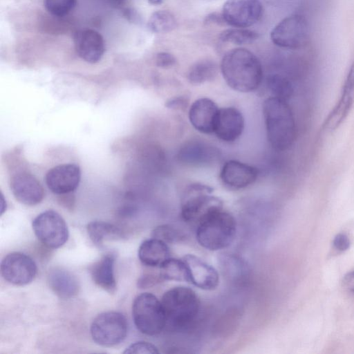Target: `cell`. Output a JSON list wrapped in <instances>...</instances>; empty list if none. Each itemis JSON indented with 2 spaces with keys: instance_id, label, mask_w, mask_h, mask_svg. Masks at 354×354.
<instances>
[{
  "instance_id": "4316f807",
  "label": "cell",
  "mask_w": 354,
  "mask_h": 354,
  "mask_svg": "<svg viewBox=\"0 0 354 354\" xmlns=\"http://www.w3.org/2000/svg\"><path fill=\"white\" fill-rule=\"evenodd\" d=\"M160 275L163 281L189 282V274L183 259L169 258L159 268Z\"/></svg>"
},
{
  "instance_id": "ab89813d",
  "label": "cell",
  "mask_w": 354,
  "mask_h": 354,
  "mask_svg": "<svg viewBox=\"0 0 354 354\" xmlns=\"http://www.w3.org/2000/svg\"><path fill=\"white\" fill-rule=\"evenodd\" d=\"M263 1H266L268 3H270V4L274 5V4L281 3L284 0H263Z\"/></svg>"
},
{
  "instance_id": "f35d334b",
  "label": "cell",
  "mask_w": 354,
  "mask_h": 354,
  "mask_svg": "<svg viewBox=\"0 0 354 354\" xmlns=\"http://www.w3.org/2000/svg\"><path fill=\"white\" fill-rule=\"evenodd\" d=\"M1 214H2L3 213V212L5 211L6 209V202L4 201V198H3V195L1 194Z\"/></svg>"
},
{
  "instance_id": "277c9868",
  "label": "cell",
  "mask_w": 354,
  "mask_h": 354,
  "mask_svg": "<svg viewBox=\"0 0 354 354\" xmlns=\"http://www.w3.org/2000/svg\"><path fill=\"white\" fill-rule=\"evenodd\" d=\"M160 301L165 313L166 326L175 330L189 326L199 312V299L188 287H174L164 293Z\"/></svg>"
},
{
  "instance_id": "4fadbf2b",
  "label": "cell",
  "mask_w": 354,
  "mask_h": 354,
  "mask_svg": "<svg viewBox=\"0 0 354 354\" xmlns=\"http://www.w3.org/2000/svg\"><path fill=\"white\" fill-rule=\"evenodd\" d=\"M81 179V171L75 164H63L50 169L45 180L48 189L56 194H69L77 189Z\"/></svg>"
},
{
  "instance_id": "f546056e",
  "label": "cell",
  "mask_w": 354,
  "mask_h": 354,
  "mask_svg": "<svg viewBox=\"0 0 354 354\" xmlns=\"http://www.w3.org/2000/svg\"><path fill=\"white\" fill-rule=\"evenodd\" d=\"M258 38V34L251 30L235 28L223 31L219 39L225 43L236 45L249 44L253 43Z\"/></svg>"
},
{
  "instance_id": "8992f818",
  "label": "cell",
  "mask_w": 354,
  "mask_h": 354,
  "mask_svg": "<svg viewBox=\"0 0 354 354\" xmlns=\"http://www.w3.org/2000/svg\"><path fill=\"white\" fill-rule=\"evenodd\" d=\"M213 189L201 183L189 185L181 202L180 214L188 223H198L205 216L212 211L223 208V202L212 196Z\"/></svg>"
},
{
  "instance_id": "d6986e66",
  "label": "cell",
  "mask_w": 354,
  "mask_h": 354,
  "mask_svg": "<svg viewBox=\"0 0 354 354\" xmlns=\"http://www.w3.org/2000/svg\"><path fill=\"white\" fill-rule=\"evenodd\" d=\"M219 109L214 101L207 97L196 100L189 110V119L192 125L199 132L212 133L214 129Z\"/></svg>"
},
{
  "instance_id": "7402d4cb",
  "label": "cell",
  "mask_w": 354,
  "mask_h": 354,
  "mask_svg": "<svg viewBox=\"0 0 354 354\" xmlns=\"http://www.w3.org/2000/svg\"><path fill=\"white\" fill-rule=\"evenodd\" d=\"M138 254L141 263L150 268H160L170 258L167 243L155 238L144 241L139 247Z\"/></svg>"
},
{
  "instance_id": "ac0fdd59",
  "label": "cell",
  "mask_w": 354,
  "mask_h": 354,
  "mask_svg": "<svg viewBox=\"0 0 354 354\" xmlns=\"http://www.w3.org/2000/svg\"><path fill=\"white\" fill-rule=\"evenodd\" d=\"M258 176L257 169L237 160H228L221 168L220 178L230 189H239L252 184Z\"/></svg>"
},
{
  "instance_id": "5b68a950",
  "label": "cell",
  "mask_w": 354,
  "mask_h": 354,
  "mask_svg": "<svg viewBox=\"0 0 354 354\" xmlns=\"http://www.w3.org/2000/svg\"><path fill=\"white\" fill-rule=\"evenodd\" d=\"M132 317L137 329L147 335H158L166 326V317L161 301L149 292H143L135 298L132 305Z\"/></svg>"
},
{
  "instance_id": "484cf974",
  "label": "cell",
  "mask_w": 354,
  "mask_h": 354,
  "mask_svg": "<svg viewBox=\"0 0 354 354\" xmlns=\"http://www.w3.org/2000/svg\"><path fill=\"white\" fill-rule=\"evenodd\" d=\"M217 64L209 59L194 63L189 69L187 80L193 84H201L213 80L217 75Z\"/></svg>"
},
{
  "instance_id": "83f0119b",
  "label": "cell",
  "mask_w": 354,
  "mask_h": 354,
  "mask_svg": "<svg viewBox=\"0 0 354 354\" xmlns=\"http://www.w3.org/2000/svg\"><path fill=\"white\" fill-rule=\"evenodd\" d=\"M266 86L272 97L286 101L292 96L293 93L290 81L281 75H270L266 80Z\"/></svg>"
},
{
  "instance_id": "1f68e13d",
  "label": "cell",
  "mask_w": 354,
  "mask_h": 354,
  "mask_svg": "<svg viewBox=\"0 0 354 354\" xmlns=\"http://www.w3.org/2000/svg\"><path fill=\"white\" fill-rule=\"evenodd\" d=\"M151 236L169 243L175 242L179 235L177 230L170 225H161L153 229Z\"/></svg>"
},
{
  "instance_id": "7a4b0ae2",
  "label": "cell",
  "mask_w": 354,
  "mask_h": 354,
  "mask_svg": "<svg viewBox=\"0 0 354 354\" xmlns=\"http://www.w3.org/2000/svg\"><path fill=\"white\" fill-rule=\"evenodd\" d=\"M263 113L272 147L278 151L290 148L296 139L297 130L293 113L286 101L268 97L263 102Z\"/></svg>"
},
{
  "instance_id": "8fae6325",
  "label": "cell",
  "mask_w": 354,
  "mask_h": 354,
  "mask_svg": "<svg viewBox=\"0 0 354 354\" xmlns=\"http://www.w3.org/2000/svg\"><path fill=\"white\" fill-rule=\"evenodd\" d=\"M0 268L4 279L17 286L30 283L37 273V266L33 259L19 252L5 256L1 262Z\"/></svg>"
},
{
  "instance_id": "e575fe53",
  "label": "cell",
  "mask_w": 354,
  "mask_h": 354,
  "mask_svg": "<svg viewBox=\"0 0 354 354\" xmlns=\"http://www.w3.org/2000/svg\"><path fill=\"white\" fill-rule=\"evenodd\" d=\"M163 281L161 278L160 274H146L143 276L140 277L138 280V287L140 288H147L151 286H155L159 282Z\"/></svg>"
},
{
  "instance_id": "ba28073f",
  "label": "cell",
  "mask_w": 354,
  "mask_h": 354,
  "mask_svg": "<svg viewBox=\"0 0 354 354\" xmlns=\"http://www.w3.org/2000/svg\"><path fill=\"white\" fill-rule=\"evenodd\" d=\"M309 25L301 15H291L281 20L270 33L272 41L277 46L297 49L304 47L308 41Z\"/></svg>"
},
{
  "instance_id": "9c48e42d",
  "label": "cell",
  "mask_w": 354,
  "mask_h": 354,
  "mask_svg": "<svg viewBox=\"0 0 354 354\" xmlns=\"http://www.w3.org/2000/svg\"><path fill=\"white\" fill-rule=\"evenodd\" d=\"M32 227L38 239L50 248L62 246L68 239V230L64 219L53 210L39 214L32 221Z\"/></svg>"
},
{
  "instance_id": "ffe728a7",
  "label": "cell",
  "mask_w": 354,
  "mask_h": 354,
  "mask_svg": "<svg viewBox=\"0 0 354 354\" xmlns=\"http://www.w3.org/2000/svg\"><path fill=\"white\" fill-rule=\"evenodd\" d=\"M245 127L242 113L234 107L219 109L214 133L221 140L232 142L242 134Z\"/></svg>"
},
{
  "instance_id": "30bf717a",
  "label": "cell",
  "mask_w": 354,
  "mask_h": 354,
  "mask_svg": "<svg viewBox=\"0 0 354 354\" xmlns=\"http://www.w3.org/2000/svg\"><path fill=\"white\" fill-rule=\"evenodd\" d=\"M263 7L259 0H227L222 10L225 23L235 28H248L261 17Z\"/></svg>"
},
{
  "instance_id": "60d3db41",
  "label": "cell",
  "mask_w": 354,
  "mask_h": 354,
  "mask_svg": "<svg viewBox=\"0 0 354 354\" xmlns=\"http://www.w3.org/2000/svg\"><path fill=\"white\" fill-rule=\"evenodd\" d=\"M164 0H148V1L153 5L160 4Z\"/></svg>"
},
{
  "instance_id": "74e56055",
  "label": "cell",
  "mask_w": 354,
  "mask_h": 354,
  "mask_svg": "<svg viewBox=\"0 0 354 354\" xmlns=\"http://www.w3.org/2000/svg\"><path fill=\"white\" fill-rule=\"evenodd\" d=\"M342 283L348 291L354 293V270L347 272L344 276Z\"/></svg>"
},
{
  "instance_id": "836d02e7",
  "label": "cell",
  "mask_w": 354,
  "mask_h": 354,
  "mask_svg": "<svg viewBox=\"0 0 354 354\" xmlns=\"http://www.w3.org/2000/svg\"><path fill=\"white\" fill-rule=\"evenodd\" d=\"M333 249L339 253L346 251L351 246L349 236L343 232L337 234L332 241Z\"/></svg>"
},
{
  "instance_id": "e0dca14e",
  "label": "cell",
  "mask_w": 354,
  "mask_h": 354,
  "mask_svg": "<svg viewBox=\"0 0 354 354\" xmlns=\"http://www.w3.org/2000/svg\"><path fill=\"white\" fill-rule=\"evenodd\" d=\"M189 274V282L200 289L214 290L218 285L219 277L216 270L194 254L183 257Z\"/></svg>"
},
{
  "instance_id": "8d00e7d4",
  "label": "cell",
  "mask_w": 354,
  "mask_h": 354,
  "mask_svg": "<svg viewBox=\"0 0 354 354\" xmlns=\"http://www.w3.org/2000/svg\"><path fill=\"white\" fill-rule=\"evenodd\" d=\"M189 100L185 96H176L167 100L165 106L171 109H184L187 106Z\"/></svg>"
},
{
  "instance_id": "f1b7e54d",
  "label": "cell",
  "mask_w": 354,
  "mask_h": 354,
  "mask_svg": "<svg viewBox=\"0 0 354 354\" xmlns=\"http://www.w3.org/2000/svg\"><path fill=\"white\" fill-rule=\"evenodd\" d=\"M177 26L174 16L167 10L153 12L148 21L149 28L156 33H166L174 30Z\"/></svg>"
},
{
  "instance_id": "d4e9b609",
  "label": "cell",
  "mask_w": 354,
  "mask_h": 354,
  "mask_svg": "<svg viewBox=\"0 0 354 354\" xmlns=\"http://www.w3.org/2000/svg\"><path fill=\"white\" fill-rule=\"evenodd\" d=\"M219 265L223 276L232 282L241 281L248 274V268L239 256L223 253L219 257Z\"/></svg>"
},
{
  "instance_id": "6da1fadb",
  "label": "cell",
  "mask_w": 354,
  "mask_h": 354,
  "mask_svg": "<svg viewBox=\"0 0 354 354\" xmlns=\"http://www.w3.org/2000/svg\"><path fill=\"white\" fill-rule=\"evenodd\" d=\"M221 71L227 85L242 93L255 91L263 80V69L259 59L250 50L238 48L223 56Z\"/></svg>"
},
{
  "instance_id": "3957f363",
  "label": "cell",
  "mask_w": 354,
  "mask_h": 354,
  "mask_svg": "<svg viewBox=\"0 0 354 354\" xmlns=\"http://www.w3.org/2000/svg\"><path fill=\"white\" fill-rule=\"evenodd\" d=\"M196 239L204 248L216 251L225 248L234 241L236 222L234 216L223 208L205 216L198 223Z\"/></svg>"
},
{
  "instance_id": "2e32d148",
  "label": "cell",
  "mask_w": 354,
  "mask_h": 354,
  "mask_svg": "<svg viewBox=\"0 0 354 354\" xmlns=\"http://www.w3.org/2000/svg\"><path fill=\"white\" fill-rule=\"evenodd\" d=\"M220 156L214 146L203 141L193 140L185 143L179 149L177 158L180 162L194 167L211 165Z\"/></svg>"
},
{
  "instance_id": "52a82bcc",
  "label": "cell",
  "mask_w": 354,
  "mask_h": 354,
  "mask_svg": "<svg viewBox=\"0 0 354 354\" xmlns=\"http://www.w3.org/2000/svg\"><path fill=\"white\" fill-rule=\"evenodd\" d=\"M90 331L96 344L102 346H113L126 338L128 323L125 316L120 312H104L94 319Z\"/></svg>"
},
{
  "instance_id": "4dcf8cb0",
  "label": "cell",
  "mask_w": 354,
  "mask_h": 354,
  "mask_svg": "<svg viewBox=\"0 0 354 354\" xmlns=\"http://www.w3.org/2000/svg\"><path fill=\"white\" fill-rule=\"evenodd\" d=\"M76 3L77 0H44L46 10L57 17L68 15L75 8Z\"/></svg>"
},
{
  "instance_id": "603a6c76",
  "label": "cell",
  "mask_w": 354,
  "mask_h": 354,
  "mask_svg": "<svg viewBox=\"0 0 354 354\" xmlns=\"http://www.w3.org/2000/svg\"><path fill=\"white\" fill-rule=\"evenodd\" d=\"M48 279L52 290L62 299L71 298L78 292L80 286L77 278L65 269H52Z\"/></svg>"
},
{
  "instance_id": "9a60e30c",
  "label": "cell",
  "mask_w": 354,
  "mask_h": 354,
  "mask_svg": "<svg viewBox=\"0 0 354 354\" xmlns=\"http://www.w3.org/2000/svg\"><path fill=\"white\" fill-rule=\"evenodd\" d=\"M73 42L78 56L88 63L95 64L99 62L105 51L103 37L93 29L77 31L74 35Z\"/></svg>"
},
{
  "instance_id": "d590c367",
  "label": "cell",
  "mask_w": 354,
  "mask_h": 354,
  "mask_svg": "<svg viewBox=\"0 0 354 354\" xmlns=\"http://www.w3.org/2000/svg\"><path fill=\"white\" fill-rule=\"evenodd\" d=\"M176 58L170 53L162 52L158 53L156 57V64L158 67L169 68L175 65Z\"/></svg>"
},
{
  "instance_id": "cb8c5ba5",
  "label": "cell",
  "mask_w": 354,
  "mask_h": 354,
  "mask_svg": "<svg viewBox=\"0 0 354 354\" xmlns=\"http://www.w3.org/2000/svg\"><path fill=\"white\" fill-rule=\"evenodd\" d=\"M88 236L97 247L103 246L104 241L118 240L123 237L121 230L113 224L103 221L90 222L86 227Z\"/></svg>"
},
{
  "instance_id": "44dd1931",
  "label": "cell",
  "mask_w": 354,
  "mask_h": 354,
  "mask_svg": "<svg viewBox=\"0 0 354 354\" xmlns=\"http://www.w3.org/2000/svg\"><path fill=\"white\" fill-rule=\"evenodd\" d=\"M115 260V254L108 253L94 263L90 268L91 276L94 283L109 293H113L116 290Z\"/></svg>"
},
{
  "instance_id": "7c38bea8",
  "label": "cell",
  "mask_w": 354,
  "mask_h": 354,
  "mask_svg": "<svg viewBox=\"0 0 354 354\" xmlns=\"http://www.w3.org/2000/svg\"><path fill=\"white\" fill-rule=\"evenodd\" d=\"M354 103V61L346 74L339 98L327 116L324 127L327 130L337 129L348 115Z\"/></svg>"
},
{
  "instance_id": "d6a6232c",
  "label": "cell",
  "mask_w": 354,
  "mask_h": 354,
  "mask_svg": "<svg viewBox=\"0 0 354 354\" xmlns=\"http://www.w3.org/2000/svg\"><path fill=\"white\" fill-rule=\"evenodd\" d=\"M124 354L127 353H151L156 354L159 351L158 348L147 342H136L129 345L123 352Z\"/></svg>"
},
{
  "instance_id": "5bb4252c",
  "label": "cell",
  "mask_w": 354,
  "mask_h": 354,
  "mask_svg": "<svg viewBox=\"0 0 354 354\" xmlns=\"http://www.w3.org/2000/svg\"><path fill=\"white\" fill-rule=\"evenodd\" d=\"M11 192L19 203L26 205H35L44 197V190L38 180L26 171L13 175L10 179Z\"/></svg>"
}]
</instances>
